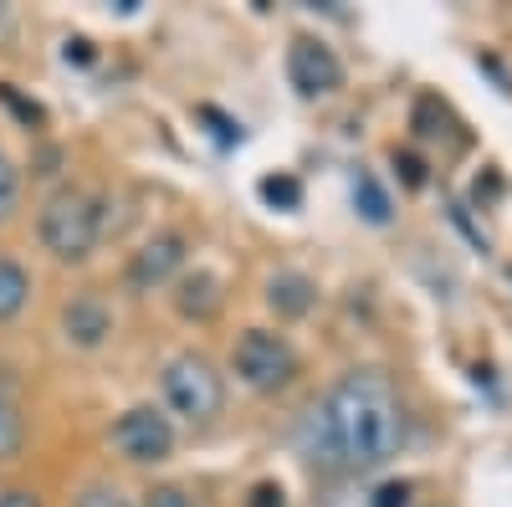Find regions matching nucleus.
<instances>
[{
    "instance_id": "1",
    "label": "nucleus",
    "mask_w": 512,
    "mask_h": 507,
    "mask_svg": "<svg viewBox=\"0 0 512 507\" xmlns=\"http://www.w3.org/2000/svg\"><path fill=\"white\" fill-rule=\"evenodd\" d=\"M405 446V400L384 369L338 374L328 395L303 415V451L328 472H379Z\"/></svg>"
},
{
    "instance_id": "2",
    "label": "nucleus",
    "mask_w": 512,
    "mask_h": 507,
    "mask_svg": "<svg viewBox=\"0 0 512 507\" xmlns=\"http://www.w3.org/2000/svg\"><path fill=\"white\" fill-rule=\"evenodd\" d=\"M36 241L52 262L62 267H82L103 241V200L88 190H57L36 216Z\"/></svg>"
},
{
    "instance_id": "3",
    "label": "nucleus",
    "mask_w": 512,
    "mask_h": 507,
    "mask_svg": "<svg viewBox=\"0 0 512 507\" xmlns=\"http://www.w3.org/2000/svg\"><path fill=\"white\" fill-rule=\"evenodd\" d=\"M159 395L169 405V415L190 420V426H210L226 410V374L210 364L205 354L185 349L175 359H164L159 369Z\"/></svg>"
},
{
    "instance_id": "4",
    "label": "nucleus",
    "mask_w": 512,
    "mask_h": 507,
    "mask_svg": "<svg viewBox=\"0 0 512 507\" xmlns=\"http://www.w3.org/2000/svg\"><path fill=\"white\" fill-rule=\"evenodd\" d=\"M231 369L246 390L256 395H277L297 379V349L287 344V333L277 328H246L231 349Z\"/></svg>"
},
{
    "instance_id": "5",
    "label": "nucleus",
    "mask_w": 512,
    "mask_h": 507,
    "mask_svg": "<svg viewBox=\"0 0 512 507\" xmlns=\"http://www.w3.org/2000/svg\"><path fill=\"white\" fill-rule=\"evenodd\" d=\"M113 446L134 467H159V461L175 456V420L154 405H134L113 420Z\"/></svg>"
},
{
    "instance_id": "6",
    "label": "nucleus",
    "mask_w": 512,
    "mask_h": 507,
    "mask_svg": "<svg viewBox=\"0 0 512 507\" xmlns=\"http://www.w3.org/2000/svg\"><path fill=\"white\" fill-rule=\"evenodd\" d=\"M287 82L297 98H333L338 88H344V62H338V52L328 47V41L318 36H297L287 47Z\"/></svg>"
},
{
    "instance_id": "7",
    "label": "nucleus",
    "mask_w": 512,
    "mask_h": 507,
    "mask_svg": "<svg viewBox=\"0 0 512 507\" xmlns=\"http://www.w3.org/2000/svg\"><path fill=\"white\" fill-rule=\"evenodd\" d=\"M185 257H190V241H185L180 231L149 236V241L134 251V257H128V267H123L128 292H154V287L180 282V277H185Z\"/></svg>"
},
{
    "instance_id": "8",
    "label": "nucleus",
    "mask_w": 512,
    "mask_h": 507,
    "mask_svg": "<svg viewBox=\"0 0 512 507\" xmlns=\"http://www.w3.org/2000/svg\"><path fill=\"white\" fill-rule=\"evenodd\" d=\"M62 338L72 349H103L113 338V308L98 292H77V298L62 303Z\"/></svg>"
},
{
    "instance_id": "9",
    "label": "nucleus",
    "mask_w": 512,
    "mask_h": 507,
    "mask_svg": "<svg viewBox=\"0 0 512 507\" xmlns=\"http://www.w3.org/2000/svg\"><path fill=\"white\" fill-rule=\"evenodd\" d=\"M221 303H226V292H221V277L216 272H185L175 282V308L190 323H210V318L221 313Z\"/></svg>"
},
{
    "instance_id": "10",
    "label": "nucleus",
    "mask_w": 512,
    "mask_h": 507,
    "mask_svg": "<svg viewBox=\"0 0 512 507\" xmlns=\"http://www.w3.org/2000/svg\"><path fill=\"white\" fill-rule=\"evenodd\" d=\"M313 303H318V287H313V277H303V272H277V277L267 282V308H272L277 318H308Z\"/></svg>"
},
{
    "instance_id": "11",
    "label": "nucleus",
    "mask_w": 512,
    "mask_h": 507,
    "mask_svg": "<svg viewBox=\"0 0 512 507\" xmlns=\"http://www.w3.org/2000/svg\"><path fill=\"white\" fill-rule=\"evenodd\" d=\"M31 303V272L16 257H0V323H16Z\"/></svg>"
},
{
    "instance_id": "12",
    "label": "nucleus",
    "mask_w": 512,
    "mask_h": 507,
    "mask_svg": "<svg viewBox=\"0 0 512 507\" xmlns=\"http://www.w3.org/2000/svg\"><path fill=\"white\" fill-rule=\"evenodd\" d=\"M354 210L369 221V226H390L395 221V205H390V190H384L369 169H359L354 175Z\"/></svg>"
},
{
    "instance_id": "13",
    "label": "nucleus",
    "mask_w": 512,
    "mask_h": 507,
    "mask_svg": "<svg viewBox=\"0 0 512 507\" xmlns=\"http://www.w3.org/2000/svg\"><path fill=\"white\" fill-rule=\"evenodd\" d=\"M21 451H26V410H21L16 395L0 390V467L16 461Z\"/></svg>"
},
{
    "instance_id": "14",
    "label": "nucleus",
    "mask_w": 512,
    "mask_h": 507,
    "mask_svg": "<svg viewBox=\"0 0 512 507\" xmlns=\"http://www.w3.org/2000/svg\"><path fill=\"white\" fill-rule=\"evenodd\" d=\"M410 129H415V139H441L446 134V103L436 98V93H420L415 98V113H410Z\"/></svg>"
},
{
    "instance_id": "15",
    "label": "nucleus",
    "mask_w": 512,
    "mask_h": 507,
    "mask_svg": "<svg viewBox=\"0 0 512 507\" xmlns=\"http://www.w3.org/2000/svg\"><path fill=\"white\" fill-rule=\"evenodd\" d=\"M256 190H262V200L277 205V210H297V205H303V180H297V175H267Z\"/></svg>"
},
{
    "instance_id": "16",
    "label": "nucleus",
    "mask_w": 512,
    "mask_h": 507,
    "mask_svg": "<svg viewBox=\"0 0 512 507\" xmlns=\"http://www.w3.org/2000/svg\"><path fill=\"white\" fill-rule=\"evenodd\" d=\"M16 200H21V169L0 154V226L16 216Z\"/></svg>"
},
{
    "instance_id": "17",
    "label": "nucleus",
    "mask_w": 512,
    "mask_h": 507,
    "mask_svg": "<svg viewBox=\"0 0 512 507\" xmlns=\"http://www.w3.org/2000/svg\"><path fill=\"white\" fill-rule=\"evenodd\" d=\"M72 507H134V497L113 482H93V487H82V497Z\"/></svg>"
},
{
    "instance_id": "18",
    "label": "nucleus",
    "mask_w": 512,
    "mask_h": 507,
    "mask_svg": "<svg viewBox=\"0 0 512 507\" xmlns=\"http://www.w3.org/2000/svg\"><path fill=\"white\" fill-rule=\"evenodd\" d=\"M395 169H400V180H405L410 190H420L425 180H431V175H425V169H431V164H425L420 154H410V149H395Z\"/></svg>"
},
{
    "instance_id": "19",
    "label": "nucleus",
    "mask_w": 512,
    "mask_h": 507,
    "mask_svg": "<svg viewBox=\"0 0 512 507\" xmlns=\"http://www.w3.org/2000/svg\"><path fill=\"white\" fill-rule=\"evenodd\" d=\"M144 507H195V497L175 482H164V487H149L144 492Z\"/></svg>"
},
{
    "instance_id": "20",
    "label": "nucleus",
    "mask_w": 512,
    "mask_h": 507,
    "mask_svg": "<svg viewBox=\"0 0 512 507\" xmlns=\"http://www.w3.org/2000/svg\"><path fill=\"white\" fill-rule=\"evenodd\" d=\"M410 497H415L410 482H384V487L369 497V507H410Z\"/></svg>"
},
{
    "instance_id": "21",
    "label": "nucleus",
    "mask_w": 512,
    "mask_h": 507,
    "mask_svg": "<svg viewBox=\"0 0 512 507\" xmlns=\"http://www.w3.org/2000/svg\"><path fill=\"white\" fill-rule=\"evenodd\" d=\"M246 507H287V492H282L277 482H256V487L246 492Z\"/></svg>"
},
{
    "instance_id": "22",
    "label": "nucleus",
    "mask_w": 512,
    "mask_h": 507,
    "mask_svg": "<svg viewBox=\"0 0 512 507\" xmlns=\"http://www.w3.org/2000/svg\"><path fill=\"white\" fill-rule=\"evenodd\" d=\"M0 103H11V108H16V113H21L26 123H41V108H36V103H21L11 82H0Z\"/></svg>"
},
{
    "instance_id": "23",
    "label": "nucleus",
    "mask_w": 512,
    "mask_h": 507,
    "mask_svg": "<svg viewBox=\"0 0 512 507\" xmlns=\"http://www.w3.org/2000/svg\"><path fill=\"white\" fill-rule=\"evenodd\" d=\"M0 507H47V502H41V492H31V487H11V492H0Z\"/></svg>"
},
{
    "instance_id": "24",
    "label": "nucleus",
    "mask_w": 512,
    "mask_h": 507,
    "mask_svg": "<svg viewBox=\"0 0 512 507\" xmlns=\"http://www.w3.org/2000/svg\"><path fill=\"white\" fill-rule=\"evenodd\" d=\"M72 57H77V62H93V47L77 36V41H67V62H72Z\"/></svg>"
},
{
    "instance_id": "25",
    "label": "nucleus",
    "mask_w": 512,
    "mask_h": 507,
    "mask_svg": "<svg viewBox=\"0 0 512 507\" xmlns=\"http://www.w3.org/2000/svg\"><path fill=\"white\" fill-rule=\"evenodd\" d=\"M0 26H6V6H0Z\"/></svg>"
}]
</instances>
